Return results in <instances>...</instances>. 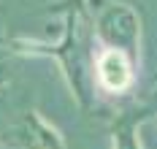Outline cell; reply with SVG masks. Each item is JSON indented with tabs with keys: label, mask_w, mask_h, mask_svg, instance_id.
Instances as JSON below:
<instances>
[{
	"label": "cell",
	"mask_w": 157,
	"mask_h": 149,
	"mask_svg": "<svg viewBox=\"0 0 157 149\" xmlns=\"http://www.w3.org/2000/svg\"><path fill=\"white\" fill-rule=\"evenodd\" d=\"M130 65H127L125 54L109 52L100 60V82L106 84V90H125L130 84Z\"/></svg>",
	"instance_id": "6da1fadb"
}]
</instances>
